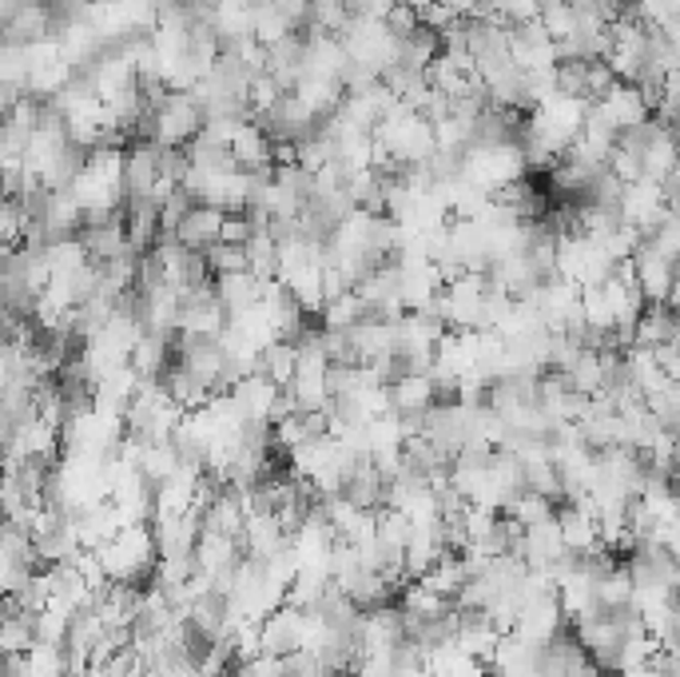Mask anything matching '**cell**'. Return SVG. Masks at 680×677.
I'll return each instance as SVG.
<instances>
[{
  "mask_svg": "<svg viewBox=\"0 0 680 677\" xmlns=\"http://www.w3.org/2000/svg\"><path fill=\"white\" fill-rule=\"evenodd\" d=\"M386 395H391V415H426V410L438 403L430 371L394 374L391 383H386Z\"/></svg>",
  "mask_w": 680,
  "mask_h": 677,
  "instance_id": "cell-1",
  "label": "cell"
},
{
  "mask_svg": "<svg viewBox=\"0 0 680 677\" xmlns=\"http://www.w3.org/2000/svg\"><path fill=\"white\" fill-rule=\"evenodd\" d=\"M223 216H227V211L208 208V204H196V208L187 211L184 220L175 223V232H172L175 244H184L187 251H208L211 244H220Z\"/></svg>",
  "mask_w": 680,
  "mask_h": 677,
  "instance_id": "cell-2",
  "label": "cell"
},
{
  "mask_svg": "<svg viewBox=\"0 0 680 677\" xmlns=\"http://www.w3.org/2000/svg\"><path fill=\"white\" fill-rule=\"evenodd\" d=\"M211 292H215V299H220L227 316H239V311L259 304L263 280L251 275V271H227V275H211Z\"/></svg>",
  "mask_w": 680,
  "mask_h": 677,
  "instance_id": "cell-3",
  "label": "cell"
},
{
  "mask_svg": "<svg viewBox=\"0 0 680 677\" xmlns=\"http://www.w3.org/2000/svg\"><path fill=\"white\" fill-rule=\"evenodd\" d=\"M323 331H350L355 323H362V319H370V307L358 299V292L350 287V292H343L338 299H331V304H323Z\"/></svg>",
  "mask_w": 680,
  "mask_h": 677,
  "instance_id": "cell-4",
  "label": "cell"
}]
</instances>
